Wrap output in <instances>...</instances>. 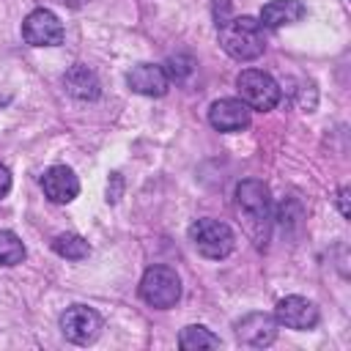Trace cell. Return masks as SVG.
<instances>
[{
	"instance_id": "6da1fadb",
	"label": "cell",
	"mask_w": 351,
	"mask_h": 351,
	"mask_svg": "<svg viewBox=\"0 0 351 351\" xmlns=\"http://www.w3.org/2000/svg\"><path fill=\"white\" fill-rule=\"evenodd\" d=\"M219 47L233 60H255L263 55V25L255 16H230L219 25Z\"/></svg>"
},
{
	"instance_id": "7a4b0ae2",
	"label": "cell",
	"mask_w": 351,
	"mask_h": 351,
	"mask_svg": "<svg viewBox=\"0 0 351 351\" xmlns=\"http://www.w3.org/2000/svg\"><path fill=\"white\" fill-rule=\"evenodd\" d=\"M140 299L156 310H170L181 299V280L170 266H148L140 280Z\"/></svg>"
},
{
	"instance_id": "3957f363",
	"label": "cell",
	"mask_w": 351,
	"mask_h": 351,
	"mask_svg": "<svg viewBox=\"0 0 351 351\" xmlns=\"http://www.w3.org/2000/svg\"><path fill=\"white\" fill-rule=\"evenodd\" d=\"M189 241H192L195 250H197L203 258H208V261H222V258H228V255L233 252V247H236L233 230H230L225 222L208 219V217L189 225Z\"/></svg>"
},
{
	"instance_id": "277c9868",
	"label": "cell",
	"mask_w": 351,
	"mask_h": 351,
	"mask_svg": "<svg viewBox=\"0 0 351 351\" xmlns=\"http://www.w3.org/2000/svg\"><path fill=\"white\" fill-rule=\"evenodd\" d=\"M236 90H239L241 101L250 110H258V112L274 110L280 104V96H282L277 80L266 71H258V69H244L236 77Z\"/></svg>"
},
{
	"instance_id": "5b68a950",
	"label": "cell",
	"mask_w": 351,
	"mask_h": 351,
	"mask_svg": "<svg viewBox=\"0 0 351 351\" xmlns=\"http://www.w3.org/2000/svg\"><path fill=\"white\" fill-rule=\"evenodd\" d=\"M60 329L66 335V340L77 343V346H88L99 337L101 332V315L93 307L85 304H71L66 307V313L60 315Z\"/></svg>"
},
{
	"instance_id": "8992f818",
	"label": "cell",
	"mask_w": 351,
	"mask_h": 351,
	"mask_svg": "<svg viewBox=\"0 0 351 351\" xmlns=\"http://www.w3.org/2000/svg\"><path fill=\"white\" fill-rule=\"evenodd\" d=\"M22 38L30 47H58L63 41V25L49 8H36L22 22Z\"/></svg>"
},
{
	"instance_id": "52a82bcc",
	"label": "cell",
	"mask_w": 351,
	"mask_h": 351,
	"mask_svg": "<svg viewBox=\"0 0 351 351\" xmlns=\"http://www.w3.org/2000/svg\"><path fill=\"white\" fill-rule=\"evenodd\" d=\"M277 318L269 315V313H247L239 324H236V337L239 343L244 346H252V348H266L277 340Z\"/></svg>"
},
{
	"instance_id": "ba28073f",
	"label": "cell",
	"mask_w": 351,
	"mask_h": 351,
	"mask_svg": "<svg viewBox=\"0 0 351 351\" xmlns=\"http://www.w3.org/2000/svg\"><path fill=\"white\" fill-rule=\"evenodd\" d=\"M274 318H277V324H282L288 329L307 332L318 324V307L304 296H285L277 302Z\"/></svg>"
},
{
	"instance_id": "9c48e42d",
	"label": "cell",
	"mask_w": 351,
	"mask_h": 351,
	"mask_svg": "<svg viewBox=\"0 0 351 351\" xmlns=\"http://www.w3.org/2000/svg\"><path fill=\"white\" fill-rule=\"evenodd\" d=\"M208 123L217 132H241L250 126V107L241 99H219L208 107Z\"/></svg>"
},
{
	"instance_id": "30bf717a",
	"label": "cell",
	"mask_w": 351,
	"mask_h": 351,
	"mask_svg": "<svg viewBox=\"0 0 351 351\" xmlns=\"http://www.w3.org/2000/svg\"><path fill=\"white\" fill-rule=\"evenodd\" d=\"M41 189L52 203H71L80 195V178L66 165H52L41 176Z\"/></svg>"
},
{
	"instance_id": "8fae6325",
	"label": "cell",
	"mask_w": 351,
	"mask_h": 351,
	"mask_svg": "<svg viewBox=\"0 0 351 351\" xmlns=\"http://www.w3.org/2000/svg\"><path fill=\"white\" fill-rule=\"evenodd\" d=\"M126 82L140 96H165L167 88H170L167 71L162 66H156V63H137V66H132V71L126 74Z\"/></svg>"
},
{
	"instance_id": "7c38bea8",
	"label": "cell",
	"mask_w": 351,
	"mask_h": 351,
	"mask_svg": "<svg viewBox=\"0 0 351 351\" xmlns=\"http://www.w3.org/2000/svg\"><path fill=\"white\" fill-rule=\"evenodd\" d=\"M236 203L239 208L252 219V222H266L269 219V189L263 181L247 178L236 186Z\"/></svg>"
},
{
	"instance_id": "4fadbf2b",
	"label": "cell",
	"mask_w": 351,
	"mask_h": 351,
	"mask_svg": "<svg viewBox=\"0 0 351 351\" xmlns=\"http://www.w3.org/2000/svg\"><path fill=\"white\" fill-rule=\"evenodd\" d=\"M304 14H307V8H304V3H299V0H271V3H266V5L261 8V19H258V22H261L263 27L277 30V27H285V25L299 22Z\"/></svg>"
},
{
	"instance_id": "5bb4252c",
	"label": "cell",
	"mask_w": 351,
	"mask_h": 351,
	"mask_svg": "<svg viewBox=\"0 0 351 351\" xmlns=\"http://www.w3.org/2000/svg\"><path fill=\"white\" fill-rule=\"evenodd\" d=\"M63 88H66V93H71L74 99H82V101H93L101 93L99 77L88 66H71L63 74Z\"/></svg>"
},
{
	"instance_id": "9a60e30c",
	"label": "cell",
	"mask_w": 351,
	"mask_h": 351,
	"mask_svg": "<svg viewBox=\"0 0 351 351\" xmlns=\"http://www.w3.org/2000/svg\"><path fill=\"white\" fill-rule=\"evenodd\" d=\"M52 250L66 261H85L90 255V244L77 233H60L52 241Z\"/></svg>"
},
{
	"instance_id": "2e32d148",
	"label": "cell",
	"mask_w": 351,
	"mask_h": 351,
	"mask_svg": "<svg viewBox=\"0 0 351 351\" xmlns=\"http://www.w3.org/2000/svg\"><path fill=\"white\" fill-rule=\"evenodd\" d=\"M178 346H181L184 351H200V348H219V337H217L214 332H208L206 326H197V324H192V326L181 329V335H178Z\"/></svg>"
},
{
	"instance_id": "e0dca14e",
	"label": "cell",
	"mask_w": 351,
	"mask_h": 351,
	"mask_svg": "<svg viewBox=\"0 0 351 351\" xmlns=\"http://www.w3.org/2000/svg\"><path fill=\"white\" fill-rule=\"evenodd\" d=\"M25 261V244L16 233L0 230V266H16Z\"/></svg>"
},
{
	"instance_id": "ac0fdd59",
	"label": "cell",
	"mask_w": 351,
	"mask_h": 351,
	"mask_svg": "<svg viewBox=\"0 0 351 351\" xmlns=\"http://www.w3.org/2000/svg\"><path fill=\"white\" fill-rule=\"evenodd\" d=\"M8 189H11V173H8V167L0 165V200L8 195Z\"/></svg>"
},
{
	"instance_id": "d6986e66",
	"label": "cell",
	"mask_w": 351,
	"mask_h": 351,
	"mask_svg": "<svg viewBox=\"0 0 351 351\" xmlns=\"http://www.w3.org/2000/svg\"><path fill=\"white\" fill-rule=\"evenodd\" d=\"M337 206H340V214L348 217V189H340L337 192Z\"/></svg>"
}]
</instances>
